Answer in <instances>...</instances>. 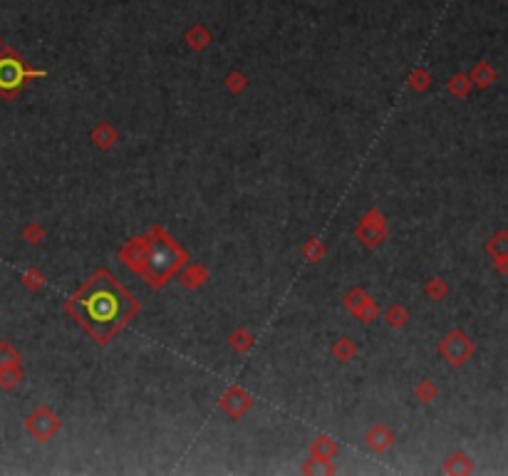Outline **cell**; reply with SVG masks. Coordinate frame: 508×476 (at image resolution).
I'll return each instance as SVG.
<instances>
[{
    "mask_svg": "<svg viewBox=\"0 0 508 476\" xmlns=\"http://www.w3.org/2000/svg\"><path fill=\"white\" fill-rule=\"evenodd\" d=\"M385 320L390 327H402V325H407L409 313H407V308H402V305H390L385 313Z\"/></svg>",
    "mask_w": 508,
    "mask_h": 476,
    "instance_id": "obj_20",
    "label": "cell"
},
{
    "mask_svg": "<svg viewBox=\"0 0 508 476\" xmlns=\"http://www.w3.org/2000/svg\"><path fill=\"white\" fill-rule=\"evenodd\" d=\"M231 347L238 350V353H246V350L253 347V335L248 333V330H236V333L231 335Z\"/></svg>",
    "mask_w": 508,
    "mask_h": 476,
    "instance_id": "obj_22",
    "label": "cell"
},
{
    "mask_svg": "<svg viewBox=\"0 0 508 476\" xmlns=\"http://www.w3.org/2000/svg\"><path fill=\"white\" fill-rule=\"evenodd\" d=\"M33 77H45V70H30L13 47H5L0 55V95L5 99L15 97L27 79Z\"/></svg>",
    "mask_w": 508,
    "mask_h": 476,
    "instance_id": "obj_3",
    "label": "cell"
},
{
    "mask_svg": "<svg viewBox=\"0 0 508 476\" xmlns=\"http://www.w3.org/2000/svg\"><path fill=\"white\" fill-rule=\"evenodd\" d=\"M209 278V271L201 266V263H194V266L186 271V273L181 275V283L186 288H199V286H203V281Z\"/></svg>",
    "mask_w": 508,
    "mask_h": 476,
    "instance_id": "obj_15",
    "label": "cell"
},
{
    "mask_svg": "<svg viewBox=\"0 0 508 476\" xmlns=\"http://www.w3.org/2000/svg\"><path fill=\"white\" fill-rule=\"evenodd\" d=\"M183 266H186V251L169 234H164V229H151L144 236V258L139 275H144V281L151 288L166 286L171 275L179 273Z\"/></svg>",
    "mask_w": 508,
    "mask_h": 476,
    "instance_id": "obj_2",
    "label": "cell"
},
{
    "mask_svg": "<svg viewBox=\"0 0 508 476\" xmlns=\"http://www.w3.org/2000/svg\"><path fill=\"white\" fill-rule=\"evenodd\" d=\"M367 298H370V295H367L362 288H355V290H350V293L345 295V308L350 310V313H357L359 308L365 305Z\"/></svg>",
    "mask_w": 508,
    "mask_h": 476,
    "instance_id": "obj_23",
    "label": "cell"
},
{
    "mask_svg": "<svg viewBox=\"0 0 508 476\" xmlns=\"http://www.w3.org/2000/svg\"><path fill=\"white\" fill-rule=\"evenodd\" d=\"M414 394H417V399H422V402H434V399L439 397V387L431 382V379H422L417 385V390H414Z\"/></svg>",
    "mask_w": 508,
    "mask_h": 476,
    "instance_id": "obj_21",
    "label": "cell"
},
{
    "mask_svg": "<svg viewBox=\"0 0 508 476\" xmlns=\"http://www.w3.org/2000/svg\"><path fill=\"white\" fill-rule=\"evenodd\" d=\"M486 253H489L491 258L508 255V231H498V234L491 236V241L486 243Z\"/></svg>",
    "mask_w": 508,
    "mask_h": 476,
    "instance_id": "obj_14",
    "label": "cell"
},
{
    "mask_svg": "<svg viewBox=\"0 0 508 476\" xmlns=\"http://www.w3.org/2000/svg\"><path fill=\"white\" fill-rule=\"evenodd\" d=\"M20 379H23V370H20V365L3 367V370H0V390H13Z\"/></svg>",
    "mask_w": 508,
    "mask_h": 476,
    "instance_id": "obj_17",
    "label": "cell"
},
{
    "mask_svg": "<svg viewBox=\"0 0 508 476\" xmlns=\"http://www.w3.org/2000/svg\"><path fill=\"white\" fill-rule=\"evenodd\" d=\"M365 439H367V447H370L372 451H387L392 447V442H394V434L387 429L385 424H377V427H372V429L367 431Z\"/></svg>",
    "mask_w": 508,
    "mask_h": 476,
    "instance_id": "obj_8",
    "label": "cell"
},
{
    "mask_svg": "<svg viewBox=\"0 0 508 476\" xmlns=\"http://www.w3.org/2000/svg\"><path fill=\"white\" fill-rule=\"evenodd\" d=\"M474 350H476L474 342H471V338L463 333V330H451V333L439 342V355H442L451 367L466 365L471 360V355H474Z\"/></svg>",
    "mask_w": 508,
    "mask_h": 476,
    "instance_id": "obj_4",
    "label": "cell"
},
{
    "mask_svg": "<svg viewBox=\"0 0 508 476\" xmlns=\"http://www.w3.org/2000/svg\"><path fill=\"white\" fill-rule=\"evenodd\" d=\"M186 45L191 50H206L211 45V33L203 25H194L186 30Z\"/></svg>",
    "mask_w": 508,
    "mask_h": 476,
    "instance_id": "obj_12",
    "label": "cell"
},
{
    "mask_svg": "<svg viewBox=\"0 0 508 476\" xmlns=\"http://www.w3.org/2000/svg\"><path fill=\"white\" fill-rule=\"evenodd\" d=\"M424 293L429 295L431 300H442V298H446V293H449V286H446L442 278H431V281L427 283V288H424Z\"/></svg>",
    "mask_w": 508,
    "mask_h": 476,
    "instance_id": "obj_24",
    "label": "cell"
},
{
    "mask_svg": "<svg viewBox=\"0 0 508 476\" xmlns=\"http://www.w3.org/2000/svg\"><path fill=\"white\" fill-rule=\"evenodd\" d=\"M23 286L30 288V290H40V288L45 286V275L40 273L38 268H30V271L23 273Z\"/></svg>",
    "mask_w": 508,
    "mask_h": 476,
    "instance_id": "obj_26",
    "label": "cell"
},
{
    "mask_svg": "<svg viewBox=\"0 0 508 476\" xmlns=\"http://www.w3.org/2000/svg\"><path fill=\"white\" fill-rule=\"evenodd\" d=\"M246 85H248V82H246V77H243L241 72H231V75L226 77V87H228L231 92H241V90H246Z\"/></svg>",
    "mask_w": 508,
    "mask_h": 476,
    "instance_id": "obj_30",
    "label": "cell"
},
{
    "mask_svg": "<svg viewBox=\"0 0 508 476\" xmlns=\"http://www.w3.org/2000/svg\"><path fill=\"white\" fill-rule=\"evenodd\" d=\"M446 87H449V92L454 95V97H466L474 85H471L469 75H461V72H459V75H454V77L446 82Z\"/></svg>",
    "mask_w": 508,
    "mask_h": 476,
    "instance_id": "obj_16",
    "label": "cell"
},
{
    "mask_svg": "<svg viewBox=\"0 0 508 476\" xmlns=\"http://www.w3.org/2000/svg\"><path fill=\"white\" fill-rule=\"evenodd\" d=\"M385 234H387L385 216L379 214V211H370L357 229V238L365 246H379V243L385 241Z\"/></svg>",
    "mask_w": 508,
    "mask_h": 476,
    "instance_id": "obj_6",
    "label": "cell"
},
{
    "mask_svg": "<svg viewBox=\"0 0 508 476\" xmlns=\"http://www.w3.org/2000/svg\"><path fill=\"white\" fill-rule=\"evenodd\" d=\"M25 429H27V434L35 437L38 442H47V439H53L60 431V419L53 410L40 407V410H35L33 414L25 419Z\"/></svg>",
    "mask_w": 508,
    "mask_h": 476,
    "instance_id": "obj_5",
    "label": "cell"
},
{
    "mask_svg": "<svg viewBox=\"0 0 508 476\" xmlns=\"http://www.w3.org/2000/svg\"><path fill=\"white\" fill-rule=\"evenodd\" d=\"M310 449H313V457H315V459L330 462V459H333L335 454H338V444H335L330 437H318V439L313 442V447H310Z\"/></svg>",
    "mask_w": 508,
    "mask_h": 476,
    "instance_id": "obj_13",
    "label": "cell"
},
{
    "mask_svg": "<svg viewBox=\"0 0 508 476\" xmlns=\"http://www.w3.org/2000/svg\"><path fill=\"white\" fill-rule=\"evenodd\" d=\"M494 266L496 271L501 275H508V255H501V258H494Z\"/></svg>",
    "mask_w": 508,
    "mask_h": 476,
    "instance_id": "obj_31",
    "label": "cell"
},
{
    "mask_svg": "<svg viewBox=\"0 0 508 476\" xmlns=\"http://www.w3.org/2000/svg\"><path fill=\"white\" fill-rule=\"evenodd\" d=\"M355 315H357V318L362 320V323H372V320H374V318L379 315V308H377V303H374V300L367 298V300H365V305L359 308V310H357Z\"/></svg>",
    "mask_w": 508,
    "mask_h": 476,
    "instance_id": "obj_27",
    "label": "cell"
},
{
    "mask_svg": "<svg viewBox=\"0 0 508 476\" xmlns=\"http://www.w3.org/2000/svg\"><path fill=\"white\" fill-rule=\"evenodd\" d=\"M67 313L85 327L90 338L107 345L139 313V300L110 271H97L77 295L67 300Z\"/></svg>",
    "mask_w": 508,
    "mask_h": 476,
    "instance_id": "obj_1",
    "label": "cell"
},
{
    "mask_svg": "<svg viewBox=\"0 0 508 476\" xmlns=\"http://www.w3.org/2000/svg\"><path fill=\"white\" fill-rule=\"evenodd\" d=\"M429 85H431V75L427 70H422V67H419V70H414L409 75V87H411V90L422 92V90H427Z\"/></svg>",
    "mask_w": 508,
    "mask_h": 476,
    "instance_id": "obj_25",
    "label": "cell"
},
{
    "mask_svg": "<svg viewBox=\"0 0 508 476\" xmlns=\"http://www.w3.org/2000/svg\"><path fill=\"white\" fill-rule=\"evenodd\" d=\"M469 79L474 87H481V90H486V87H491L496 82V70L489 65V62H476L474 70L469 72Z\"/></svg>",
    "mask_w": 508,
    "mask_h": 476,
    "instance_id": "obj_10",
    "label": "cell"
},
{
    "mask_svg": "<svg viewBox=\"0 0 508 476\" xmlns=\"http://www.w3.org/2000/svg\"><path fill=\"white\" fill-rule=\"evenodd\" d=\"M10 365H20V353L8 340H0V370Z\"/></svg>",
    "mask_w": 508,
    "mask_h": 476,
    "instance_id": "obj_19",
    "label": "cell"
},
{
    "mask_svg": "<svg viewBox=\"0 0 508 476\" xmlns=\"http://www.w3.org/2000/svg\"><path fill=\"white\" fill-rule=\"evenodd\" d=\"M0 47H3V40H0Z\"/></svg>",
    "mask_w": 508,
    "mask_h": 476,
    "instance_id": "obj_32",
    "label": "cell"
},
{
    "mask_svg": "<svg viewBox=\"0 0 508 476\" xmlns=\"http://www.w3.org/2000/svg\"><path fill=\"white\" fill-rule=\"evenodd\" d=\"M23 238L35 246V243H40L45 238V231H42V226H38V223H27L25 229H23Z\"/></svg>",
    "mask_w": 508,
    "mask_h": 476,
    "instance_id": "obj_28",
    "label": "cell"
},
{
    "mask_svg": "<svg viewBox=\"0 0 508 476\" xmlns=\"http://www.w3.org/2000/svg\"><path fill=\"white\" fill-rule=\"evenodd\" d=\"M355 353H357V345H355L350 338H340L338 342L333 345V355L340 360V362H347V360H352V358H355Z\"/></svg>",
    "mask_w": 508,
    "mask_h": 476,
    "instance_id": "obj_18",
    "label": "cell"
},
{
    "mask_svg": "<svg viewBox=\"0 0 508 476\" xmlns=\"http://www.w3.org/2000/svg\"><path fill=\"white\" fill-rule=\"evenodd\" d=\"M92 142H94V147H99V149H112L114 147V142H117V129L112 127L110 122H99L94 129H92Z\"/></svg>",
    "mask_w": 508,
    "mask_h": 476,
    "instance_id": "obj_9",
    "label": "cell"
},
{
    "mask_svg": "<svg viewBox=\"0 0 508 476\" xmlns=\"http://www.w3.org/2000/svg\"><path fill=\"white\" fill-rule=\"evenodd\" d=\"M444 471H446V474H471V471H474V462H471L463 451H456V454H451V457L446 459Z\"/></svg>",
    "mask_w": 508,
    "mask_h": 476,
    "instance_id": "obj_11",
    "label": "cell"
},
{
    "mask_svg": "<svg viewBox=\"0 0 508 476\" xmlns=\"http://www.w3.org/2000/svg\"><path fill=\"white\" fill-rule=\"evenodd\" d=\"M251 405H253V399H251V394H248L246 390H241V387H231V390L221 397V410L233 419L243 417V414L251 410Z\"/></svg>",
    "mask_w": 508,
    "mask_h": 476,
    "instance_id": "obj_7",
    "label": "cell"
},
{
    "mask_svg": "<svg viewBox=\"0 0 508 476\" xmlns=\"http://www.w3.org/2000/svg\"><path fill=\"white\" fill-rule=\"evenodd\" d=\"M303 253H305V258L310 263H318V261H322V255H325V248L320 246V241H307V246L303 248Z\"/></svg>",
    "mask_w": 508,
    "mask_h": 476,
    "instance_id": "obj_29",
    "label": "cell"
}]
</instances>
